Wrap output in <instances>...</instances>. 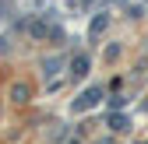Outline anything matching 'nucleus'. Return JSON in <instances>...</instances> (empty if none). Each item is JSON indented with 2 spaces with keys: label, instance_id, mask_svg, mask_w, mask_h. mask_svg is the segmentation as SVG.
I'll use <instances>...</instances> for the list:
<instances>
[{
  "label": "nucleus",
  "instance_id": "nucleus-2",
  "mask_svg": "<svg viewBox=\"0 0 148 144\" xmlns=\"http://www.w3.org/2000/svg\"><path fill=\"white\" fill-rule=\"evenodd\" d=\"M28 35H35V39H53V35H60V28H49L46 21H28Z\"/></svg>",
  "mask_w": 148,
  "mask_h": 144
},
{
  "label": "nucleus",
  "instance_id": "nucleus-3",
  "mask_svg": "<svg viewBox=\"0 0 148 144\" xmlns=\"http://www.w3.org/2000/svg\"><path fill=\"white\" fill-rule=\"evenodd\" d=\"M109 28V14H99L95 18V21H92V28H88V35H92V39H99V35Z\"/></svg>",
  "mask_w": 148,
  "mask_h": 144
},
{
  "label": "nucleus",
  "instance_id": "nucleus-5",
  "mask_svg": "<svg viewBox=\"0 0 148 144\" xmlns=\"http://www.w3.org/2000/svg\"><path fill=\"white\" fill-rule=\"evenodd\" d=\"M60 63H64L60 56H53V60H46L42 67H46V74H57V70H60Z\"/></svg>",
  "mask_w": 148,
  "mask_h": 144
},
{
  "label": "nucleus",
  "instance_id": "nucleus-4",
  "mask_svg": "<svg viewBox=\"0 0 148 144\" xmlns=\"http://www.w3.org/2000/svg\"><path fill=\"white\" fill-rule=\"evenodd\" d=\"M71 74H74V77H85V74H88V56H74V60H71Z\"/></svg>",
  "mask_w": 148,
  "mask_h": 144
},
{
  "label": "nucleus",
  "instance_id": "nucleus-6",
  "mask_svg": "<svg viewBox=\"0 0 148 144\" xmlns=\"http://www.w3.org/2000/svg\"><path fill=\"white\" fill-rule=\"evenodd\" d=\"M109 127L113 130H127V116H109Z\"/></svg>",
  "mask_w": 148,
  "mask_h": 144
},
{
  "label": "nucleus",
  "instance_id": "nucleus-1",
  "mask_svg": "<svg viewBox=\"0 0 148 144\" xmlns=\"http://www.w3.org/2000/svg\"><path fill=\"white\" fill-rule=\"evenodd\" d=\"M99 98H102V88H88V92L74 102V113H85V109H92V105H99Z\"/></svg>",
  "mask_w": 148,
  "mask_h": 144
}]
</instances>
